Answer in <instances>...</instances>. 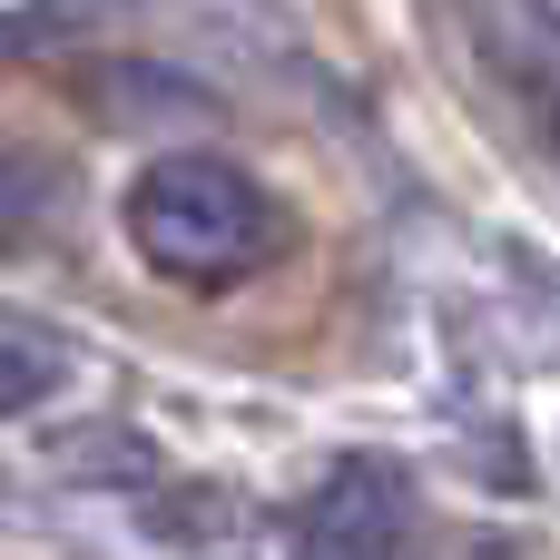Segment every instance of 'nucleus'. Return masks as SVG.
I'll return each mask as SVG.
<instances>
[{
  "instance_id": "obj_1",
  "label": "nucleus",
  "mask_w": 560,
  "mask_h": 560,
  "mask_svg": "<svg viewBox=\"0 0 560 560\" xmlns=\"http://www.w3.org/2000/svg\"><path fill=\"white\" fill-rule=\"evenodd\" d=\"M118 226L167 285H236L285 246L276 197L236 158H207V148H177V158L138 167L128 197H118Z\"/></svg>"
},
{
  "instance_id": "obj_2",
  "label": "nucleus",
  "mask_w": 560,
  "mask_h": 560,
  "mask_svg": "<svg viewBox=\"0 0 560 560\" xmlns=\"http://www.w3.org/2000/svg\"><path fill=\"white\" fill-rule=\"evenodd\" d=\"M472 98L560 177V10L551 0H423Z\"/></svg>"
},
{
  "instance_id": "obj_3",
  "label": "nucleus",
  "mask_w": 560,
  "mask_h": 560,
  "mask_svg": "<svg viewBox=\"0 0 560 560\" xmlns=\"http://www.w3.org/2000/svg\"><path fill=\"white\" fill-rule=\"evenodd\" d=\"M423 541V512H413V482L394 463H335L305 512H295V560H413Z\"/></svg>"
},
{
  "instance_id": "obj_4",
  "label": "nucleus",
  "mask_w": 560,
  "mask_h": 560,
  "mask_svg": "<svg viewBox=\"0 0 560 560\" xmlns=\"http://www.w3.org/2000/svg\"><path fill=\"white\" fill-rule=\"evenodd\" d=\"M49 394H59V354H39V345H0V423L30 413V404H49Z\"/></svg>"
}]
</instances>
